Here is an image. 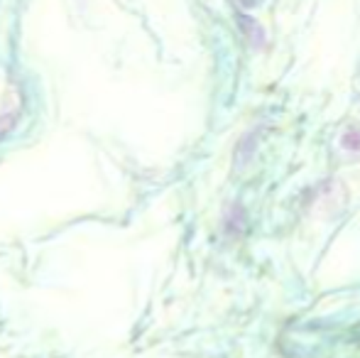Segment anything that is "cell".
Here are the masks:
<instances>
[{"label": "cell", "instance_id": "cell-1", "mask_svg": "<svg viewBox=\"0 0 360 358\" xmlns=\"http://www.w3.org/2000/svg\"><path fill=\"white\" fill-rule=\"evenodd\" d=\"M238 25H240L243 34H248V39H250L252 44H257V47H260V44L265 42V34H262V27L255 23V20L250 18V15L238 13Z\"/></svg>", "mask_w": 360, "mask_h": 358}, {"label": "cell", "instance_id": "cell-3", "mask_svg": "<svg viewBox=\"0 0 360 358\" xmlns=\"http://www.w3.org/2000/svg\"><path fill=\"white\" fill-rule=\"evenodd\" d=\"M15 120H18V108L10 110V113H5V115H0V138H3L10 128H13Z\"/></svg>", "mask_w": 360, "mask_h": 358}, {"label": "cell", "instance_id": "cell-2", "mask_svg": "<svg viewBox=\"0 0 360 358\" xmlns=\"http://www.w3.org/2000/svg\"><path fill=\"white\" fill-rule=\"evenodd\" d=\"M341 148L348 150V153H360V130L356 128L346 130L341 138Z\"/></svg>", "mask_w": 360, "mask_h": 358}]
</instances>
